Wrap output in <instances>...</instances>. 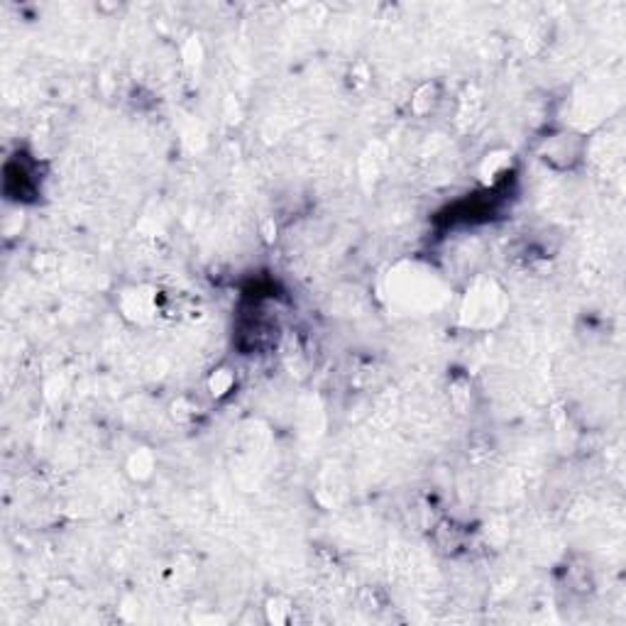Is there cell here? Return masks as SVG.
I'll use <instances>...</instances> for the list:
<instances>
[{
    "label": "cell",
    "mask_w": 626,
    "mask_h": 626,
    "mask_svg": "<svg viewBox=\"0 0 626 626\" xmlns=\"http://www.w3.org/2000/svg\"><path fill=\"white\" fill-rule=\"evenodd\" d=\"M208 384H211V394H213L216 399L225 397V394H228V391L235 386V375H233V369H228V367L216 369Z\"/></svg>",
    "instance_id": "obj_1"
}]
</instances>
